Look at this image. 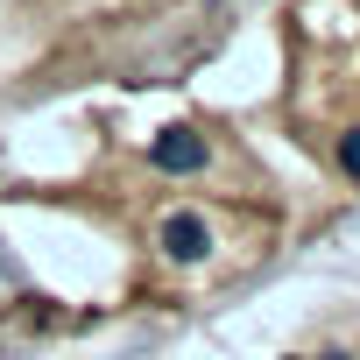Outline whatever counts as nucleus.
Instances as JSON below:
<instances>
[{
  "label": "nucleus",
  "mask_w": 360,
  "mask_h": 360,
  "mask_svg": "<svg viewBox=\"0 0 360 360\" xmlns=\"http://www.w3.org/2000/svg\"><path fill=\"white\" fill-rule=\"evenodd\" d=\"M339 169H346V176H360V127H346V134H339Z\"/></svg>",
  "instance_id": "obj_3"
},
{
  "label": "nucleus",
  "mask_w": 360,
  "mask_h": 360,
  "mask_svg": "<svg viewBox=\"0 0 360 360\" xmlns=\"http://www.w3.org/2000/svg\"><path fill=\"white\" fill-rule=\"evenodd\" d=\"M155 248H162V262L191 269V262L212 255V219H205V212H162V219H155Z\"/></svg>",
  "instance_id": "obj_1"
},
{
  "label": "nucleus",
  "mask_w": 360,
  "mask_h": 360,
  "mask_svg": "<svg viewBox=\"0 0 360 360\" xmlns=\"http://www.w3.org/2000/svg\"><path fill=\"white\" fill-rule=\"evenodd\" d=\"M148 162H155V169H169V176H198V169L212 162V148H205V134H198V127H169V134H155Z\"/></svg>",
  "instance_id": "obj_2"
}]
</instances>
